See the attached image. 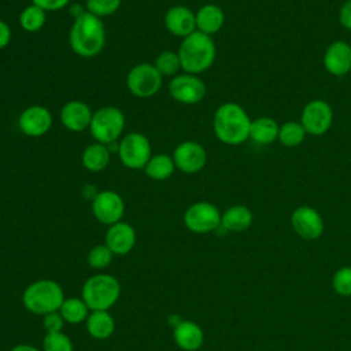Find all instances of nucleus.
Wrapping results in <instances>:
<instances>
[{
    "mask_svg": "<svg viewBox=\"0 0 351 351\" xmlns=\"http://www.w3.org/2000/svg\"><path fill=\"white\" fill-rule=\"evenodd\" d=\"M251 118L234 101L222 103L214 112L213 130L215 137L226 145H239L250 138Z\"/></svg>",
    "mask_w": 351,
    "mask_h": 351,
    "instance_id": "1",
    "label": "nucleus"
},
{
    "mask_svg": "<svg viewBox=\"0 0 351 351\" xmlns=\"http://www.w3.org/2000/svg\"><path fill=\"white\" fill-rule=\"evenodd\" d=\"M69 43L73 52L81 58L99 55L106 44V27L101 18L85 11L75 16L70 29Z\"/></svg>",
    "mask_w": 351,
    "mask_h": 351,
    "instance_id": "2",
    "label": "nucleus"
},
{
    "mask_svg": "<svg viewBox=\"0 0 351 351\" xmlns=\"http://www.w3.org/2000/svg\"><path fill=\"white\" fill-rule=\"evenodd\" d=\"M177 53L182 71L199 75L213 66L217 56V47L211 36L196 30L181 40Z\"/></svg>",
    "mask_w": 351,
    "mask_h": 351,
    "instance_id": "3",
    "label": "nucleus"
},
{
    "mask_svg": "<svg viewBox=\"0 0 351 351\" xmlns=\"http://www.w3.org/2000/svg\"><path fill=\"white\" fill-rule=\"evenodd\" d=\"M64 300L62 287L49 278H41L29 284L22 293L23 307L37 315L59 311Z\"/></svg>",
    "mask_w": 351,
    "mask_h": 351,
    "instance_id": "4",
    "label": "nucleus"
},
{
    "mask_svg": "<svg viewBox=\"0 0 351 351\" xmlns=\"http://www.w3.org/2000/svg\"><path fill=\"white\" fill-rule=\"evenodd\" d=\"M121 296L119 281L106 273L93 274L89 277L81 289V298L90 311L110 310Z\"/></svg>",
    "mask_w": 351,
    "mask_h": 351,
    "instance_id": "5",
    "label": "nucleus"
},
{
    "mask_svg": "<svg viewBox=\"0 0 351 351\" xmlns=\"http://www.w3.org/2000/svg\"><path fill=\"white\" fill-rule=\"evenodd\" d=\"M125 122V114L121 108L114 106H104L93 112L89 132L96 143L110 145L122 136Z\"/></svg>",
    "mask_w": 351,
    "mask_h": 351,
    "instance_id": "6",
    "label": "nucleus"
},
{
    "mask_svg": "<svg viewBox=\"0 0 351 351\" xmlns=\"http://www.w3.org/2000/svg\"><path fill=\"white\" fill-rule=\"evenodd\" d=\"M117 151L121 163L132 170H143L152 156L148 137L138 132L125 134L121 138Z\"/></svg>",
    "mask_w": 351,
    "mask_h": 351,
    "instance_id": "7",
    "label": "nucleus"
},
{
    "mask_svg": "<svg viewBox=\"0 0 351 351\" xmlns=\"http://www.w3.org/2000/svg\"><path fill=\"white\" fill-rule=\"evenodd\" d=\"M163 77L155 69L154 63H138L133 66L126 75L129 92L140 99L155 96L162 88Z\"/></svg>",
    "mask_w": 351,
    "mask_h": 351,
    "instance_id": "8",
    "label": "nucleus"
},
{
    "mask_svg": "<svg viewBox=\"0 0 351 351\" xmlns=\"http://www.w3.org/2000/svg\"><path fill=\"white\" fill-rule=\"evenodd\" d=\"M221 213L210 202H196L184 213L185 226L197 234L210 233L221 226Z\"/></svg>",
    "mask_w": 351,
    "mask_h": 351,
    "instance_id": "9",
    "label": "nucleus"
},
{
    "mask_svg": "<svg viewBox=\"0 0 351 351\" xmlns=\"http://www.w3.org/2000/svg\"><path fill=\"white\" fill-rule=\"evenodd\" d=\"M333 122V110L330 104L321 99L308 101L300 114V123L307 134L322 136L325 134Z\"/></svg>",
    "mask_w": 351,
    "mask_h": 351,
    "instance_id": "10",
    "label": "nucleus"
},
{
    "mask_svg": "<svg viewBox=\"0 0 351 351\" xmlns=\"http://www.w3.org/2000/svg\"><path fill=\"white\" fill-rule=\"evenodd\" d=\"M92 214L100 223L111 226L122 221L125 214V202L115 191H100L92 199Z\"/></svg>",
    "mask_w": 351,
    "mask_h": 351,
    "instance_id": "11",
    "label": "nucleus"
},
{
    "mask_svg": "<svg viewBox=\"0 0 351 351\" xmlns=\"http://www.w3.org/2000/svg\"><path fill=\"white\" fill-rule=\"evenodd\" d=\"M170 96L181 104H196L206 95V84L196 74L180 73L169 84Z\"/></svg>",
    "mask_w": 351,
    "mask_h": 351,
    "instance_id": "12",
    "label": "nucleus"
},
{
    "mask_svg": "<svg viewBox=\"0 0 351 351\" xmlns=\"http://www.w3.org/2000/svg\"><path fill=\"white\" fill-rule=\"evenodd\" d=\"M176 169L185 174H196L202 171L207 163V152L197 141L186 140L180 143L173 151Z\"/></svg>",
    "mask_w": 351,
    "mask_h": 351,
    "instance_id": "13",
    "label": "nucleus"
},
{
    "mask_svg": "<svg viewBox=\"0 0 351 351\" xmlns=\"http://www.w3.org/2000/svg\"><path fill=\"white\" fill-rule=\"evenodd\" d=\"M18 126L27 137H41L47 134L52 126V114L45 106H29L19 114Z\"/></svg>",
    "mask_w": 351,
    "mask_h": 351,
    "instance_id": "14",
    "label": "nucleus"
},
{
    "mask_svg": "<svg viewBox=\"0 0 351 351\" xmlns=\"http://www.w3.org/2000/svg\"><path fill=\"white\" fill-rule=\"evenodd\" d=\"M293 230L306 240H315L324 232V221L319 213L310 206L298 207L291 215Z\"/></svg>",
    "mask_w": 351,
    "mask_h": 351,
    "instance_id": "15",
    "label": "nucleus"
},
{
    "mask_svg": "<svg viewBox=\"0 0 351 351\" xmlns=\"http://www.w3.org/2000/svg\"><path fill=\"white\" fill-rule=\"evenodd\" d=\"M163 22L166 30L176 37L185 38L196 32V15L186 5L178 4L170 7L165 14Z\"/></svg>",
    "mask_w": 351,
    "mask_h": 351,
    "instance_id": "16",
    "label": "nucleus"
},
{
    "mask_svg": "<svg viewBox=\"0 0 351 351\" xmlns=\"http://www.w3.org/2000/svg\"><path fill=\"white\" fill-rule=\"evenodd\" d=\"M93 112L90 107L81 100H70L60 108V122L62 125L74 133L84 132L89 129Z\"/></svg>",
    "mask_w": 351,
    "mask_h": 351,
    "instance_id": "17",
    "label": "nucleus"
},
{
    "mask_svg": "<svg viewBox=\"0 0 351 351\" xmlns=\"http://www.w3.org/2000/svg\"><path fill=\"white\" fill-rule=\"evenodd\" d=\"M325 70L335 75L343 77L351 71V45L346 41H333L324 53Z\"/></svg>",
    "mask_w": 351,
    "mask_h": 351,
    "instance_id": "18",
    "label": "nucleus"
},
{
    "mask_svg": "<svg viewBox=\"0 0 351 351\" xmlns=\"http://www.w3.org/2000/svg\"><path fill=\"white\" fill-rule=\"evenodd\" d=\"M104 244L114 255H126L136 244V230L130 223L119 221L108 226Z\"/></svg>",
    "mask_w": 351,
    "mask_h": 351,
    "instance_id": "19",
    "label": "nucleus"
},
{
    "mask_svg": "<svg viewBox=\"0 0 351 351\" xmlns=\"http://www.w3.org/2000/svg\"><path fill=\"white\" fill-rule=\"evenodd\" d=\"M173 339L176 344L184 351H196L203 346V329L193 321L181 319L173 328Z\"/></svg>",
    "mask_w": 351,
    "mask_h": 351,
    "instance_id": "20",
    "label": "nucleus"
},
{
    "mask_svg": "<svg viewBox=\"0 0 351 351\" xmlns=\"http://www.w3.org/2000/svg\"><path fill=\"white\" fill-rule=\"evenodd\" d=\"M196 30L207 36L218 33L225 23V12L217 4H204L196 12Z\"/></svg>",
    "mask_w": 351,
    "mask_h": 351,
    "instance_id": "21",
    "label": "nucleus"
},
{
    "mask_svg": "<svg viewBox=\"0 0 351 351\" xmlns=\"http://www.w3.org/2000/svg\"><path fill=\"white\" fill-rule=\"evenodd\" d=\"M85 326L88 333L96 340L108 339L115 330V321L108 310H95L90 311Z\"/></svg>",
    "mask_w": 351,
    "mask_h": 351,
    "instance_id": "22",
    "label": "nucleus"
},
{
    "mask_svg": "<svg viewBox=\"0 0 351 351\" xmlns=\"http://www.w3.org/2000/svg\"><path fill=\"white\" fill-rule=\"evenodd\" d=\"M280 125L271 117H259L251 121L250 138L261 145H267L278 138Z\"/></svg>",
    "mask_w": 351,
    "mask_h": 351,
    "instance_id": "23",
    "label": "nucleus"
},
{
    "mask_svg": "<svg viewBox=\"0 0 351 351\" xmlns=\"http://www.w3.org/2000/svg\"><path fill=\"white\" fill-rule=\"evenodd\" d=\"M81 163L90 173H99L104 170L110 163L108 145L101 143H92L86 145L81 155Z\"/></svg>",
    "mask_w": 351,
    "mask_h": 351,
    "instance_id": "24",
    "label": "nucleus"
},
{
    "mask_svg": "<svg viewBox=\"0 0 351 351\" xmlns=\"http://www.w3.org/2000/svg\"><path fill=\"white\" fill-rule=\"evenodd\" d=\"M252 219H254V217L248 207H245L243 204H236V206L229 207L221 215V226L225 230L243 232L251 226Z\"/></svg>",
    "mask_w": 351,
    "mask_h": 351,
    "instance_id": "25",
    "label": "nucleus"
},
{
    "mask_svg": "<svg viewBox=\"0 0 351 351\" xmlns=\"http://www.w3.org/2000/svg\"><path fill=\"white\" fill-rule=\"evenodd\" d=\"M145 176L154 181H165L170 178L176 171L173 156L167 154H156L149 158L143 169Z\"/></svg>",
    "mask_w": 351,
    "mask_h": 351,
    "instance_id": "26",
    "label": "nucleus"
},
{
    "mask_svg": "<svg viewBox=\"0 0 351 351\" xmlns=\"http://www.w3.org/2000/svg\"><path fill=\"white\" fill-rule=\"evenodd\" d=\"M89 307L82 300V298H64L59 313L66 324L77 325L85 322L89 315Z\"/></svg>",
    "mask_w": 351,
    "mask_h": 351,
    "instance_id": "27",
    "label": "nucleus"
},
{
    "mask_svg": "<svg viewBox=\"0 0 351 351\" xmlns=\"http://www.w3.org/2000/svg\"><path fill=\"white\" fill-rule=\"evenodd\" d=\"M45 23L47 12L34 4L26 5L19 14V25L27 33H36L41 30Z\"/></svg>",
    "mask_w": 351,
    "mask_h": 351,
    "instance_id": "28",
    "label": "nucleus"
},
{
    "mask_svg": "<svg viewBox=\"0 0 351 351\" xmlns=\"http://www.w3.org/2000/svg\"><path fill=\"white\" fill-rule=\"evenodd\" d=\"M306 130L302 126L300 122L296 121H288L285 123H282L278 129V141L288 148L292 147H298L299 144L303 143V140L306 138Z\"/></svg>",
    "mask_w": 351,
    "mask_h": 351,
    "instance_id": "29",
    "label": "nucleus"
},
{
    "mask_svg": "<svg viewBox=\"0 0 351 351\" xmlns=\"http://www.w3.org/2000/svg\"><path fill=\"white\" fill-rule=\"evenodd\" d=\"M155 69L160 73L162 77H176L180 74L181 69V62L180 56L177 52L173 51H163L160 52L154 62Z\"/></svg>",
    "mask_w": 351,
    "mask_h": 351,
    "instance_id": "30",
    "label": "nucleus"
},
{
    "mask_svg": "<svg viewBox=\"0 0 351 351\" xmlns=\"http://www.w3.org/2000/svg\"><path fill=\"white\" fill-rule=\"evenodd\" d=\"M114 254L106 244H97L88 252V263L92 269L101 270L110 266Z\"/></svg>",
    "mask_w": 351,
    "mask_h": 351,
    "instance_id": "31",
    "label": "nucleus"
},
{
    "mask_svg": "<svg viewBox=\"0 0 351 351\" xmlns=\"http://www.w3.org/2000/svg\"><path fill=\"white\" fill-rule=\"evenodd\" d=\"M122 0H86V11L97 18H104L115 14L121 7Z\"/></svg>",
    "mask_w": 351,
    "mask_h": 351,
    "instance_id": "32",
    "label": "nucleus"
},
{
    "mask_svg": "<svg viewBox=\"0 0 351 351\" xmlns=\"http://www.w3.org/2000/svg\"><path fill=\"white\" fill-rule=\"evenodd\" d=\"M43 351H73V341L63 332L45 333L43 339Z\"/></svg>",
    "mask_w": 351,
    "mask_h": 351,
    "instance_id": "33",
    "label": "nucleus"
},
{
    "mask_svg": "<svg viewBox=\"0 0 351 351\" xmlns=\"http://www.w3.org/2000/svg\"><path fill=\"white\" fill-rule=\"evenodd\" d=\"M333 288L341 296H351V267H341L335 273Z\"/></svg>",
    "mask_w": 351,
    "mask_h": 351,
    "instance_id": "34",
    "label": "nucleus"
},
{
    "mask_svg": "<svg viewBox=\"0 0 351 351\" xmlns=\"http://www.w3.org/2000/svg\"><path fill=\"white\" fill-rule=\"evenodd\" d=\"M64 319L62 318L59 311H53L49 314H45L43 317V326L45 329V333H53V332H62Z\"/></svg>",
    "mask_w": 351,
    "mask_h": 351,
    "instance_id": "35",
    "label": "nucleus"
},
{
    "mask_svg": "<svg viewBox=\"0 0 351 351\" xmlns=\"http://www.w3.org/2000/svg\"><path fill=\"white\" fill-rule=\"evenodd\" d=\"M32 4L43 8L45 12H53V11H59L63 10L64 7L69 5L70 0H30Z\"/></svg>",
    "mask_w": 351,
    "mask_h": 351,
    "instance_id": "36",
    "label": "nucleus"
},
{
    "mask_svg": "<svg viewBox=\"0 0 351 351\" xmlns=\"http://www.w3.org/2000/svg\"><path fill=\"white\" fill-rule=\"evenodd\" d=\"M339 21L343 27L351 32V0H346L339 11Z\"/></svg>",
    "mask_w": 351,
    "mask_h": 351,
    "instance_id": "37",
    "label": "nucleus"
},
{
    "mask_svg": "<svg viewBox=\"0 0 351 351\" xmlns=\"http://www.w3.org/2000/svg\"><path fill=\"white\" fill-rule=\"evenodd\" d=\"M11 38H12L11 27L8 26L7 22L0 19V49L5 48L11 43Z\"/></svg>",
    "mask_w": 351,
    "mask_h": 351,
    "instance_id": "38",
    "label": "nucleus"
},
{
    "mask_svg": "<svg viewBox=\"0 0 351 351\" xmlns=\"http://www.w3.org/2000/svg\"><path fill=\"white\" fill-rule=\"evenodd\" d=\"M10 351H41V350H38L32 344H16Z\"/></svg>",
    "mask_w": 351,
    "mask_h": 351,
    "instance_id": "39",
    "label": "nucleus"
},
{
    "mask_svg": "<svg viewBox=\"0 0 351 351\" xmlns=\"http://www.w3.org/2000/svg\"><path fill=\"white\" fill-rule=\"evenodd\" d=\"M0 351H1V350H0Z\"/></svg>",
    "mask_w": 351,
    "mask_h": 351,
    "instance_id": "40",
    "label": "nucleus"
}]
</instances>
